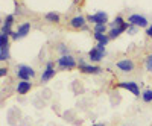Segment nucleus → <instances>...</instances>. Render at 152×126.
Instances as JSON below:
<instances>
[{
    "label": "nucleus",
    "instance_id": "9d476101",
    "mask_svg": "<svg viewBox=\"0 0 152 126\" xmlns=\"http://www.w3.org/2000/svg\"><path fill=\"white\" fill-rule=\"evenodd\" d=\"M117 88H123V90L132 93L135 97L140 96V88H138V85L135 82H119L117 84Z\"/></svg>",
    "mask_w": 152,
    "mask_h": 126
},
{
    "label": "nucleus",
    "instance_id": "4468645a",
    "mask_svg": "<svg viewBox=\"0 0 152 126\" xmlns=\"http://www.w3.org/2000/svg\"><path fill=\"white\" fill-rule=\"evenodd\" d=\"M12 23H14V15H8L3 21V26H2V34H8L9 36L14 34L11 31V26H12Z\"/></svg>",
    "mask_w": 152,
    "mask_h": 126
},
{
    "label": "nucleus",
    "instance_id": "f8f14e48",
    "mask_svg": "<svg viewBox=\"0 0 152 126\" xmlns=\"http://www.w3.org/2000/svg\"><path fill=\"white\" fill-rule=\"evenodd\" d=\"M32 90V82L31 81H20L18 84H17V87H15V91L18 93V94H28L29 91Z\"/></svg>",
    "mask_w": 152,
    "mask_h": 126
},
{
    "label": "nucleus",
    "instance_id": "5701e85b",
    "mask_svg": "<svg viewBox=\"0 0 152 126\" xmlns=\"http://www.w3.org/2000/svg\"><path fill=\"white\" fill-rule=\"evenodd\" d=\"M128 32H129L131 35H134V34L137 32V26H134V24H129V28H128Z\"/></svg>",
    "mask_w": 152,
    "mask_h": 126
},
{
    "label": "nucleus",
    "instance_id": "ddd939ff",
    "mask_svg": "<svg viewBox=\"0 0 152 126\" xmlns=\"http://www.w3.org/2000/svg\"><path fill=\"white\" fill-rule=\"evenodd\" d=\"M128 28H129V23H126L125 26H122V28H111V29L108 31V36H110V40H116L117 36H120L125 31H128Z\"/></svg>",
    "mask_w": 152,
    "mask_h": 126
},
{
    "label": "nucleus",
    "instance_id": "6ab92c4d",
    "mask_svg": "<svg viewBox=\"0 0 152 126\" xmlns=\"http://www.w3.org/2000/svg\"><path fill=\"white\" fill-rule=\"evenodd\" d=\"M125 20H123V17H120V15H117L116 17V20H114L113 23H111V28H122V26H125Z\"/></svg>",
    "mask_w": 152,
    "mask_h": 126
},
{
    "label": "nucleus",
    "instance_id": "2eb2a0df",
    "mask_svg": "<svg viewBox=\"0 0 152 126\" xmlns=\"http://www.w3.org/2000/svg\"><path fill=\"white\" fill-rule=\"evenodd\" d=\"M93 36H94V40H97V41H99V44H104V46H107V44H108V41H110V36H108V34H99V32H93Z\"/></svg>",
    "mask_w": 152,
    "mask_h": 126
},
{
    "label": "nucleus",
    "instance_id": "0eeeda50",
    "mask_svg": "<svg viewBox=\"0 0 152 126\" xmlns=\"http://www.w3.org/2000/svg\"><path fill=\"white\" fill-rule=\"evenodd\" d=\"M29 31H31V24H29V23H21L20 26H18V29L11 35V38L14 40V41L21 40V38H24V36L29 34Z\"/></svg>",
    "mask_w": 152,
    "mask_h": 126
},
{
    "label": "nucleus",
    "instance_id": "b1692460",
    "mask_svg": "<svg viewBox=\"0 0 152 126\" xmlns=\"http://www.w3.org/2000/svg\"><path fill=\"white\" fill-rule=\"evenodd\" d=\"M146 35L149 36V38H152V24H149V26L146 28Z\"/></svg>",
    "mask_w": 152,
    "mask_h": 126
},
{
    "label": "nucleus",
    "instance_id": "4be33fe9",
    "mask_svg": "<svg viewBox=\"0 0 152 126\" xmlns=\"http://www.w3.org/2000/svg\"><path fill=\"white\" fill-rule=\"evenodd\" d=\"M58 50H59L61 56H62V55H69V49L66 47V44H59V46H58Z\"/></svg>",
    "mask_w": 152,
    "mask_h": 126
},
{
    "label": "nucleus",
    "instance_id": "a878e982",
    "mask_svg": "<svg viewBox=\"0 0 152 126\" xmlns=\"http://www.w3.org/2000/svg\"><path fill=\"white\" fill-rule=\"evenodd\" d=\"M91 126H105V125H104V123H93Z\"/></svg>",
    "mask_w": 152,
    "mask_h": 126
},
{
    "label": "nucleus",
    "instance_id": "9b49d317",
    "mask_svg": "<svg viewBox=\"0 0 152 126\" xmlns=\"http://www.w3.org/2000/svg\"><path fill=\"white\" fill-rule=\"evenodd\" d=\"M85 21H87V18L84 15H75V17L70 18V26L73 29H85L87 28Z\"/></svg>",
    "mask_w": 152,
    "mask_h": 126
},
{
    "label": "nucleus",
    "instance_id": "412c9836",
    "mask_svg": "<svg viewBox=\"0 0 152 126\" xmlns=\"http://www.w3.org/2000/svg\"><path fill=\"white\" fill-rule=\"evenodd\" d=\"M145 67H146L148 71H152V53L148 55V58H146V61H145Z\"/></svg>",
    "mask_w": 152,
    "mask_h": 126
},
{
    "label": "nucleus",
    "instance_id": "aec40b11",
    "mask_svg": "<svg viewBox=\"0 0 152 126\" xmlns=\"http://www.w3.org/2000/svg\"><path fill=\"white\" fill-rule=\"evenodd\" d=\"M93 31L94 32H99V34H105L107 32V24H94Z\"/></svg>",
    "mask_w": 152,
    "mask_h": 126
},
{
    "label": "nucleus",
    "instance_id": "6e6552de",
    "mask_svg": "<svg viewBox=\"0 0 152 126\" xmlns=\"http://www.w3.org/2000/svg\"><path fill=\"white\" fill-rule=\"evenodd\" d=\"M87 20L90 23H94V24H107L108 23V15H107V12L99 11V12H96V14H90L87 17Z\"/></svg>",
    "mask_w": 152,
    "mask_h": 126
},
{
    "label": "nucleus",
    "instance_id": "393cba45",
    "mask_svg": "<svg viewBox=\"0 0 152 126\" xmlns=\"http://www.w3.org/2000/svg\"><path fill=\"white\" fill-rule=\"evenodd\" d=\"M6 74H8V68H5V67H2V68H0V76H6Z\"/></svg>",
    "mask_w": 152,
    "mask_h": 126
},
{
    "label": "nucleus",
    "instance_id": "f03ea898",
    "mask_svg": "<svg viewBox=\"0 0 152 126\" xmlns=\"http://www.w3.org/2000/svg\"><path fill=\"white\" fill-rule=\"evenodd\" d=\"M17 76L21 81H29V79L35 78V70L26 64H18L17 66Z\"/></svg>",
    "mask_w": 152,
    "mask_h": 126
},
{
    "label": "nucleus",
    "instance_id": "39448f33",
    "mask_svg": "<svg viewBox=\"0 0 152 126\" xmlns=\"http://www.w3.org/2000/svg\"><path fill=\"white\" fill-rule=\"evenodd\" d=\"M53 66H55V62H53V61H49L47 64H46L44 71L41 73V84H46V82H49L52 78H55L56 71H55Z\"/></svg>",
    "mask_w": 152,
    "mask_h": 126
},
{
    "label": "nucleus",
    "instance_id": "f3484780",
    "mask_svg": "<svg viewBox=\"0 0 152 126\" xmlns=\"http://www.w3.org/2000/svg\"><path fill=\"white\" fill-rule=\"evenodd\" d=\"M9 59V44L0 46V61H8Z\"/></svg>",
    "mask_w": 152,
    "mask_h": 126
},
{
    "label": "nucleus",
    "instance_id": "dca6fc26",
    "mask_svg": "<svg viewBox=\"0 0 152 126\" xmlns=\"http://www.w3.org/2000/svg\"><path fill=\"white\" fill-rule=\"evenodd\" d=\"M44 18H46V21H49V23H59L61 15L58 14V12H47V14L44 15Z\"/></svg>",
    "mask_w": 152,
    "mask_h": 126
},
{
    "label": "nucleus",
    "instance_id": "a211bd4d",
    "mask_svg": "<svg viewBox=\"0 0 152 126\" xmlns=\"http://www.w3.org/2000/svg\"><path fill=\"white\" fill-rule=\"evenodd\" d=\"M142 100L145 103H151L152 102V88H148V90L142 91Z\"/></svg>",
    "mask_w": 152,
    "mask_h": 126
},
{
    "label": "nucleus",
    "instance_id": "7ed1b4c3",
    "mask_svg": "<svg viewBox=\"0 0 152 126\" xmlns=\"http://www.w3.org/2000/svg\"><path fill=\"white\" fill-rule=\"evenodd\" d=\"M56 64H58L59 68H62V70H72V68L76 67V59H75L70 53H69V55H62V56L58 58Z\"/></svg>",
    "mask_w": 152,
    "mask_h": 126
},
{
    "label": "nucleus",
    "instance_id": "f257e3e1",
    "mask_svg": "<svg viewBox=\"0 0 152 126\" xmlns=\"http://www.w3.org/2000/svg\"><path fill=\"white\" fill-rule=\"evenodd\" d=\"M107 56V50H105V46L104 44H99L91 47L90 52H88V59H90L91 62H100L104 58Z\"/></svg>",
    "mask_w": 152,
    "mask_h": 126
},
{
    "label": "nucleus",
    "instance_id": "1a4fd4ad",
    "mask_svg": "<svg viewBox=\"0 0 152 126\" xmlns=\"http://www.w3.org/2000/svg\"><path fill=\"white\" fill-rule=\"evenodd\" d=\"M79 70L82 73H87V74H99L100 71V67L99 66H93V64H85L82 59H79Z\"/></svg>",
    "mask_w": 152,
    "mask_h": 126
},
{
    "label": "nucleus",
    "instance_id": "20e7f679",
    "mask_svg": "<svg viewBox=\"0 0 152 126\" xmlns=\"http://www.w3.org/2000/svg\"><path fill=\"white\" fill-rule=\"evenodd\" d=\"M116 68L120 70L122 73H131V71H134L135 64H134V61H132V59L125 58V59H120V61L116 62Z\"/></svg>",
    "mask_w": 152,
    "mask_h": 126
},
{
    "label": "nucleus",
    "instance_id": "423d86ee",
    "mask_svg": "<svg viewBox=\"0 0 152 126\" xmlns=\"http://www.w3.org/2000/svg\"><path fill=\"white\" fill-rule=\"evenodd\" d=\"M128 23L129 24H134L137 28H148V18L145 15H140V14H131L128 17Z\"/></svg>",
    "mask_w": 152,
    "mask_h": 126
}]
</instances>
